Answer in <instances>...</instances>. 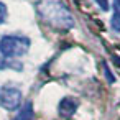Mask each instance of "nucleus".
Returning <instances> with one entry per match:
<instances>
[{
  "label": "nucleus",
  "instance_id": "1",
  "mask_svg": "<svg viewBox=\"0 0 120 120\" xmlns=\"http://www.w3.org/2000/svg\"><path fill=\"white\" fill-rule=\"evenodd\" d=\"M38 10H40L41 17L46 18L51 25H58L66 30L72 28V25H74L71 12L66 8V5L61 0H43Z\"/></svg>",
  "mask_w": 120,
  "mask_h": 120
},
{
  "label": "nucleus",
  "instance_id": "2",
  "mask_svg": "<svg viewBox=\"0 0 120 120\" xmlns=\"http://www.w3.org/2000/svg\"><path fill=\"white\" fill-rule=\"evenodd\" d=\"M30 49V40L17 35H5L0 40V53L5 58H20Z\"/></svg>",
  "mask_w": 120,
  "mask_h": 120
},
{
  "label": "nucleus",
  "instance_id": "3",
  "mask_svg": "<svg viewBox=\"0 0 120 120\" xmlns=\"http://www.w3.org/2000/svg\"><path fill=\"white\" fill-rule=\"evenodd\" d=\"M0 105L7 110H17L22 105V90L15 86H4L0 89Z\"/></svg>",
  "mask_w": 120,
  "mask_h": 120
},
{
  "label": "nucleus",
  "instance_id": "4",
  "mask_svg": "<svg viewBox=\"0 0 120 120\" xmlns=\"http://www.w3.org/2000/svg\"><path fill=\"white\" fill-rule=\"evenodd\" d=\"M77 110V102L72 97H64L59 102V115L64 118H69L74 115V112Z\"/></svg>",
  "mask_w": 120,
  "mask_h": 120
},
{
  "label": "nucleus",
  "instance_id": "5",
  "mask_svg": "<svg viewBox=\"0 0 120 120\" xmlns=\"http://www.w3.org/2000/svg\"><path fill=\"white\" fill-rule=\"evenodd\" d=\"M31 118H33V107H31V102H26L15 120H31Z\"/></svg>",
  "mask_w": 120,
  "mask_h": 120
},
{
  "label": "nucleus",
  "instance_id": "6",
  "mask_svg": "<svg viewBox=\"0 0 120 120\" xmlns=\"http://www.w3.org/2000/svg\"><path fill=\"white\" fill-rule=\"evenodd\" d=\"M112 28L115 31H120V8L115 7V12H113V17H112Z\"/></svg>",
  "mask_w": 120,
  "mask_h": 120
},
{
  "label": "nucleus",
  "instance_id": "7",
  "mask_svg": "<svg viewBox=\"0 0 120 120\" xmlns=\"http://www.w3.org/2000/svg\"><path fill=\"white\" fill-rule=\"evenodd\" d=\"M7 5L4 4V2H0V25H2L5 20H7Z\"/></svg>",
  "mask_w": 120,
  "mask_h": 120
},
{
  "label": "nucleus",
  "instance_id": "8",
  "mask_svg": "<svg viewBox=\"0 0 120 120\" xmlns=\"http://www.w3.org/2000/svg\"><path fill=\"white\" fill-rule=\"evenodd\" d=\"M102 66H104V72H105V76H107V81H109V82H113V81H115V77L112 76V72H110V69H109V66H107L105 63H104Z\"/></svg>",
  "mask_w": 120,
  "mask_h": 120
},
{
  "label": "nucleus",
  "instance_id": "9",
  "mask_svg": "<svg viewBox=\"0 0 120 120\" xmlns=\"http://www.w3.org/2000/svg\"><path fill=\"white\" fill-rule=\"evenodd\" d=\"M94 2H97V5H99L104 12H107L109 7H110V5H109V0H94Z\"/></svg>",
  "mask_w": 120,
  "mask_h": 120
},
{
  "label": "nucleus",
  "instance_id": "10",
  "mask_svg": "<svg viewBox=\"0 0 120 120\" xmlns=\"http://www.w3.org/2000/svg\"><path fill=\"white\" fill-rule=\"evenodd\" d=\"M113 63L115 64H120V58H113Z\"/></svg>",
  "mask_w": 120,
  "mask_h": 120
}]
</instances>
